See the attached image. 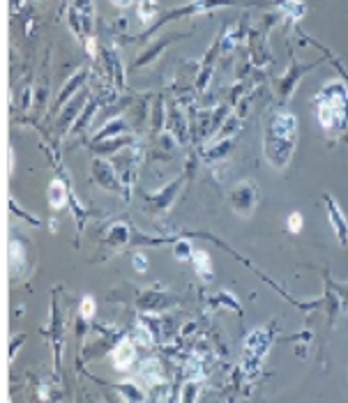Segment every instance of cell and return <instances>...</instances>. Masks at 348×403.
<instances>
[{"mask_svg": "<svg viewBox=\"0 0 348 403\" xmlns=\"http://www.w3.org/2000/svg\"><path fill=\"white\" fill-rule=\"evenodd\" d=\"M192 258H194L196 270H199L203 276H210V274H212V267H210V258H208V254H205V252H194Z\"/></svg>", "mask_w": 348, "mask_h": 403, "instance_id": "5", "label": "cell"}, {"mask_svg": "<svg viewBox=\"0 0 348 403\" xmlns=\"http://www.w3.org/2000/svg\"><path fill=\"white\" fill-rule=\"evenodd\" d=\"M93 313H95V300L93 298H86L81 302V316L83 318H93Z\"/></svg>", "mask_w": 348, "mask_h": 403, "instance_id": "8", "label": "cell"}, {"mask_svg": "<svg viewBox=\"0 0 348 403\" xmlns=\"http://www.w3.org/2000/svg\"><path fill=\"white\" fill-rule=\"evenodd\" d=\"M134 267H137L139 272H146V270H148V263H146V256H144V254H137V256H134Z\"/></svg>", "mask_w": 348, "mask_h": 403, "instance_id": "9", "label": "cell"}, {"mask_svg": "<svg viewBox=\"0 0 348 403\" xmlns=\"http://www.w3.org/2000/svg\"><path fill=\"white\" fill-rule=\"evenodd\" d=\"M65 185H62V182H53L51 187H49V203L53 205V208H62V205H65Z\"/></svg>", "mask_w": 348, "mask_h": 403, "instance_id": "4", "label": "cell"}, {"mask_svg": "<svg viewBox=\"0 0 348 403\" xmlns=\"http://www.w3.org/2000/svg\"><path fill=\"white\" fill-rule=\"evenodd\" d=\"M327 201V212H330V221H332V226H335V233H337V238L342 245H346V238H348V226H346V219H344V214L337 210V205L325 199Z\"/></svg>", "mask_w": 348, "mask_h": 403, "instance_id": "3", "label": "cell"}, {"mask_svg": "<svg viewBox=\"0 0 348 403\" xmlns=\"http://www.w3.org/2000/svg\"><path fill=\"white\" fill-rule=\"evenodd\" d=\"M134 360H137V355H134V348L132 344L127 341V339H122V341L118 344V348L113 351V364L118 371H127L129 366L134 364Z\"/></svg>", "mask_w": 348, "mask_h": 403, "instance_id": "2", "label": "cell"}, {"mask_svg": "<svg viewBox=\"0 0 348 403\" xmlns=\"http://www.w3.org/2000/svg\"><path fill=\"white\" fill-rule=\"evenodd\" d=\"M289 230L291 233H300L302 230V214L300 212H293L289 217Z\"/></svg>", "mask_w": 348, "mask_h": 403, "instance_id": "7", "label": "cell"}, {"mask_svg": "<svg viewBox=\"0 0 348 403\" xmlns=\"http://www.w3.org/2000/svg\"><path fill=\"white\" fill-rule=\"evenodd\" d=\"M157 0H141L139 3V14H141V19L144 21H150V19H155V14H157Z\"/></svg>", "mask_w": 348, "mask_h": 403, "instance_id": "6", "label": "cell"}, {"mask_svg": "<svg viewBox=\"0 0 348 403\" xmlns=\"http://www.w3.org/2000/svg\"><path fill=\"white\" fill-rule=\"evenodd\" d=\"M113 3H118V5H129L132 0H113Z\"/></svg>", "mask_w": 348, "mask_h": 403, "instance_id": "10", "label": "cell"}, {"mask_svg": "<svg viewBox=\"0 0 348 403\" xmlns=\"http://www.w3.org/2000/svg\"><path fill=\"white\" fill-rule=\"evenodd\" d=\"M348 113V97L344 86L339 83H327L323 93L318 97V120L325 129H337L344 127Z\"/></svg>", "mask_w": 348, "mask_h": 403, "instance_id": "1", "label": "cell"}]
</instances>
